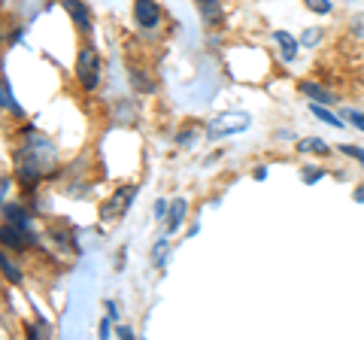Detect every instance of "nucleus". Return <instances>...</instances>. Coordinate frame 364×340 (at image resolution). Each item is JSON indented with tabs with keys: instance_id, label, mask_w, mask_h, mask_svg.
<instances>
[{
	"instance_id": "f257e3e1",
	"label": "nucleus",
	"mask_w": 364,
	"mask_h": 340,
	"mask_svg": "<svg viewBox=\"0 0 364 340\" xmlns=\"http://www.w3.org/2000/svg\"><path fill=\"white\" fill-rule=\"evenodd\" d=\"M76 76H79V83H82V88H97L100 83V58H97V52L85 46L82 52H79V58H76Z\"/></svg>"
},
{
	"instance_id": "f03ea898",
	"label": "nucleus",
	"mask_w": 364,
	"mask_h": 340,
	"mask_svg": "<svg viewBox=\"0 0 364 340\" xmlns=\"http://www.w3.org/2000/svg\"><path fill=\"white\" fill-rule=\"evenodd\" d=\"M136 198V186H122L116 195H112L107 203H104V210H100V219L104 222H119L124 213H128V207L134 203Z\"/></svg>"
},
{
	"instance_id": "7ed1b4c3",
	"label": "nucleus",
	"mask_w": 364,
	"mask_h": 340,
	"mask_svg": "<svg viewBox=\"0 0 364 340\" xmlns=\"http://www.w3.org/2000/svg\"><path fill=\"white\" fill-rule=\"evenodd\" d=\"M249 124H252V119H249L246 112H225V116L210 122L207 131L213 134V137H222V134H240V131L249 128Z\"/></svg>"
},
{
	"instance_id": "20e7f679",
	"label": "nucleus",
	"mask_w": 364,
	"mask_h": 340,
	"mask_svg": "<svg viewBox=\"0 0 364 340\" xmlns=\"http://www.w3.org/2000/svg\"><path fill=\"white\" fill-rule=\"evenodd\" d=\"M134 18L143 31H152L161 25V6L155 0H134Z\"/></svg>"
},
{
	"instance_id": "39448f33",
	"label": "nucleus",
	"mask_w": 364,
	"mask_h": 340,
	"mask_svg": "<svg viewBox=\"0 0 364 340\" xmlns=\"http://www.w3.org/2000/svg\"><path fill=\"white\" fill-rule=\"evenodd\" d=\"M64 9L70 13V18L76 21L79 31H91V16H88V9H85L82 0H64Z\"/></svg>"
},
{
	"instance_id": "423d86ee",
	"label": "nucleus",
	"mask_w": 364,
	"mask_h": 340,
	"mask_svg": "<svg viewBox=\"0 0 364 340\" xmlns=\"http://www.w3.org/2000/svg\"><path fill=\"white\" fill-rule=\"evenodd\" d=\"M4 216H6V222L9 225H16L18 231H25V234H31V216L21 207H16V203H4ZM33 237V234H31Z\"/></svg>"
},
{
	"instance_id": "0eeeda50",
	"label": "nucleus",
	"mask_w": 364,
	"mask_h": 340,
	"mask_svg": "<svg viewBox=\"0 0 364 340\" xmlns=\"http://www.w3.org/2000/svg\"><path fill=\"white\" fill-rule=\"evenodd\" d=\"M273 40H277V46L282 49V61H294V55H298V49H301V40H294L286 31H277Z\"/></svg>"
},
{
	"instance_id": "6e6552de",
	"label": "nucleus",
	"mask_w": 364,
	"mask_h": 340,
	"mask_svg": "<svg viewBox=\"0 0 364 340\" xmlns=\"http://www.w3.org/2000/svg\"><path fill=\"white\" fill-rule=\"evenodd\" d=\"M186 210H188V203L182 201V198L170 201V210H167V231H170V234H173L179 225H182V219H186Z\"/></svg>"
},
{
	"instance_id": "1a4fd4ad",
	"label": "nucleus",
	"mask_w": 364,
	"mask_h": 340,
	"mask_svg": "<svg viewBox=\"0 0 364 340\" xmlns=\"http://www.w3.org/2000/svg\"><path fill=\"white\" fill-rule=\"evenodd\" d=\"M198 9H200V18H203V25H219L222 21V6H219V0H195Z\"/></svg>"
},
{
	"instance_id": "9d476101",
	"label": "nucleus",
	"mask_w": 364,
	"mask_h": 340,
	"mask_svg": "<svg viewBox=\"0 0 364 340\" xmlns=\"http://www.w3.org/2000/svg\"><path fill=\"white\" fill-rule=\"evenodd\" d=\"M301 95H306L313 104H334V97L328 95L322 85H316V83H301Z\"/></svg>"
},
{
	"instance_id": "9b49d317",
	"label": "nucleus",
	"mask_w": 364,
	"mask_h": 340,
	"mask_svg": "<svg viewBox=\"0 0 364 340\" xmlns=\"http://www.w3.org/2000/svg\"><path fill=\"white\" fill-rule=\"evenodd\" d=\"M298 152H316V155H328L331 152V146H328L325 140H318V137H306L298 143Z\"/></svg>"
},
{
	"instance_id": "f8f14e48",
	"label": "nucleus",
	"mask_w": 364,
	"mask_h": 340,
	"mask_svg": "<svg viewBox=\"0 0 364 340\" xmlns=\"http://www.w3.org/2000/svg\"><path fill=\"white\" fill-rule=\"evenodd\" d=\"M310 110H313V116H318V119H322L325 124H331V128H346V122H343V119H337V116H334V112L328 110V107H322V104H313Z\"/></svg>"
},
{
	"instance_id": "ddd939ff",
	"label": "nucleus",
	"mask_w": 364,
	"mask_h": 340,
	"mask_svg": "<svg viewBox=\"0 0 364 340\" xmlns=\"http://www.w3.org/2000/svg\"><path fill=\"white\" fill-rule=\"evenodd\" d=\"M304 6L310 9V13H316V16H328L334 9L331 0H304Z\"/></svg>"
},
{
	"instance_id": "4468645a",
	"label": "nucleus",
	"mask_w": 364,
	"mask_h": 340,
	"mask_svg": "<svg viewBox=\"0 0 364 340\" xmlns=\"http://www.w3.org/2000/svg\"><path fill=\"white\" fill-rule=\"evenodd\" d=\"M318 40H322V28H306L304 37H301V46L313 49V46H318Z\"/></svg>"
},
{
	"instance_id": "2eb2a0df",
	"label": "nucleus",
	"mask_w": 364,
	"mask_h": 340,
	"mask_svg": "<svg viewBox=\"0 0 364 340\" xmlns=\"http://www.w3.org/2000/svg\"><path fill=\"white\" fill-rule=\"evenodd\" d=\"M4 107L6 110H13L16 116H21V107L16 104V97H13V88H9V79L4 76Z\"/></svg>"
},
{
	"instance_id": "dca6fc26",
	"label": "nucleus",
	"mask_w": 364,
	"mask_h": 340,
	"mask_svg": "<svg viewBox=\"0 0 364 340\" xmlns=\"http://www.w3.org/2000/svg\"><path fill=\"white\" fill-rule=\"evenodd\" d=\"M349 31H352V37H355V40H364V13L352 16V21H349Z\"/></svg>"
},
{
	"instance_id": "f3484780",
	"label": "nucleus",
	"mask_w": 364,
	"mask_h": 340,
	"mask_svg": "<svg viewBox=\"0 0 364 340\" xmlns=\"http://www.w3.org/2000/svg\"><path fill=\"white\" fill-rule=\"evenodd\" d=\"M4 274H6V280H13V282H21V270L9 262V258L4 255Z\"/></svg>"
},
{
	"instance_id": "a211bd4d",
	"label": "nucleus",
	"mask_w": 364,
	"mask_h": 340,
	"mask_svg": "<svg viewBox=\"0 0 364 340\" xmlns=\"http://www.w3.org/2000/svg\"><path fill=\"white\" fill-rule=\"evenodd\" d=\"M343 119H349L352 124H355V128L364 131V112H358V110H346V112H343Z\"/></svg>"
},
{
	"instance_id": "6ab92c4d",
	"label": "nucleus",
	"mask_w": 364,
	"mask_h": 340,
	"mask_svg": "<svg viewBox=\"0 0 364 340\" xmlns=\"http://www.w3.org/2000/svg\"><path fill=\"white\" fill-rule=\"evenodd\" d=\"M340 152L349 155V158H355V161L364 164V149H358V146H340Z\"/></svg>"
},
{
	"instance_id": "aec40b11",
	"label": "nucleus",
	"mask_w": 364,
	"mask_h": 340,
	"mask_svg": "<svg viewBox=\"0 0 364 340\" xmlns=\"http://www.w3.org/2000/svg\"><path fill=\"white\" fill-rule=\"evenodd\" d=\"M167 210H170V203H167V201H155V219H164V216H167Z\"/></svg>"
},
{
	"instance_id": "412c9836",
	"label": "nucleus",
	"mask_w": 364,
	"mask_h": 340,
	"mask_svg": "<svg viewBox=\"0 0 364 340\" xmlns=\"http://www.w3.org/2000/svg\"><path fill=\"white\" fill-rule=\"evenodd\" d=\"M304 176V183H318V179H322V170H306V174H301Z\"/></svg>"
},
{
	"instance_id": "4be33fe9",
	"label": "nucleus",
	"mask_w": 364,
	"mask_h": 340,
	"mask_svg": "<svg viewBox=\"0 0 364 340\" xmlns=\"http://www.w3.org/2000/svg\"><path fill=\"white\" fill-rule=\"evenodd\" d=\"M116 334H119L122 340H131V337H134V331H131L128 325H119V328H116Z\"/></svg>"
},
{
	"instance_id": "5701e85b",
	"label": "nucleus",
	"mask_w": 364,
	"mask_h": 340,
	"mask_svg": "<svg viewBox=\"0 0 364 340\" xmlns=\"http://www.w3.org/2000/svg\"><path fill=\"white\" fill-rule=\"evenodd\" d=\"M109 319H112V316H107V319L100 322V337H109Z\"/></svg>"
},
{
	"instance_id": "b1692460",
	"label": "nucleus",
	"mask_w": 364,
	"mask_h": 340,
	"mask_svg": "<svg viewBox=\"0 0 364 340\" xmlns=\"http://www.w3.org/2000/svg\"><path fill=\"white\" fill-rule=\"evenodd\" d=\"M352 198H355L358 203H364V186H358L355 191H352Z\"/></svg>"
},
{
	"instance_id": "393cba45",
	"label": "nucleus",
	"mask_w": 364,
	"mask_h": 340,
	"mask_svg": "<svg viewBox=\"0 0 364 340\" xmlns=\"http://www.w3.org/2000/svg\"><path fill=\"white\" fill-rule=\"evenodd\" d=\"M255 179H258V183H261V179H267V167H258L255 170Z\"/></svg>"
},
{
	"instance_id": "a878e982",
	"label": "nucleus",
	"mask_w": 364,
	"mask_h": 340,
	"mask_svg": "<svg viewBox=\"0 0 364 340\" xmlns=\"http://www.w3.org/2000/svg\"><path fill=\"white\" fill-rule=\"evenodd\" d=\"M107 316H112V319H116V316H119V313H116V304H112V301L107 304Z\"/></svg>"
}]
</instances>
